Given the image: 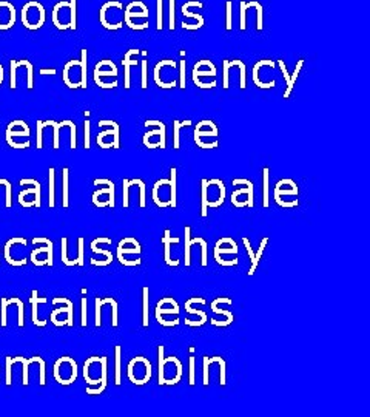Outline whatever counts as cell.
Returning a JSON list of instances; mask_svg holds the SVG:
<instances>
[{
  "instance_id": "1",
  "label": "cell",
  "mask_w": 370,
  "mask_h": 417,
  "mask_svg": "<svg viewBox=\"0 0 370 417\" xmlns=\"http://www.w3.org/2000/svg\"><path fill=\"white\" fill-rule=\"evenodd\" d=\"M64 82L70 88H86V50L82 60H70L64 69Z\"/></svg>"
},
{
  "instance_id": "2",
  "label": "cell",
  "mask_w": 370,
  "mask_h": 417,
  "mask_svg": "<svg viewBox=\"0 0 370 417\" xmlns=\"http://www.w3.org/2000/svg\"><path fill=\"white\" fill-rule=\"evenodd\" d=\"M76 0L59 2L53 10V22L59 29H76Z\"/></svg>"
},
{
  "instance_id": "3",
  "label": "cell",
  "mask_w": 370,
  "mask_h": 417,
  "mask_svg": "<svg viewBox=\"0 0 370 417\" xmlns=\"http://www.w3.org/2000/svg\"><path fill=\"white\" fill-rule=\"evenodd\" d=\"M102 25L107 29H119L123 25V7L116 0H110L101 8L99 13Z\"/></svg>"
},
{
  "instance_id": "4",
  "label": "cell",
  "mask_w": 370,
  "mask_h": 417,
  "mask_svg": "<svg viewBox=\"0 0 370 417\" xmlns=\"http://www.w3.org/2000/svg\"><path fill=\"white\" fill-rule=\"evenodd\" d=\"M22 23L28 29H39L45 23V8L37 0L25 3L22 8Z\"/></svg>"
},
{
  "instance_id": "5",
  "label": "cell",
  "mask_w": 370,
  "mask_h": 417,
  "mask_svg": "<svg viewBox=\"0 0 370 417\" xmlns=\"http://www.w3.org/2000/svg\"><path fill=\"white\" fill-rule=\"evenodd\" d=\"M54 379L60 385H71L77 379V364L71 357H62L54 364Z\"/></svg>"
},
{
  "instance_id": "6",
  "label": "cell",
  "mask_w": 370,
  "mask_h": 417,
  "mask_svg": "<svg viewBox=\"0 0 370 417\" xmlns=\"http://www.w3.org/2000/svg\"><path fill=\"white\" fill-rule=\"evenodd\" d=\"M128 379L134 385H144L151 379V364L145 357H134L128 364Z\"/></svg>"
},
{
  "instance_id": "7",
  "label": "cell",
  "mask_w": 370,
  "mask_h": 417,
  "mask_svg": "<svg viewBox=\"0 0 370 417\" xmlns=\"http://www.w3.org/2000/svg\"><path fill=\"white\" fill-rule=\"evenodd\" d=\"M164 385H176L182 377V365L176 357L164 359L162 366Z\"/></svg>"
},
{
  "instance_id": "8",
  "label": "cell",
  "mask_w": 370,
  "mask_h": 417,
  "mask_svg": "<svg viewBox=\"0 0 370 417\" xmlns=\"http://www.w3.org/2000/svg\"><path fill=\"white\" fill-rule=\"evenodd\" d=\"M176 64L173 60H162L156 67H154V81L160 88H170L169 84H165V79L170 78V73L175 71ZM170 81L175 82V79L170 78Z\"/></svg>"
},
{
  "instance_id": "9",
  "label": "cell",
  "mask_w": 370,
  "mask_h": 417,
  "mask_svg": "<svg viewBox=\"0 0 370 417\" xmlns=\"http://www.w3.org/2000/svg\"><path fill=\"white\" fill-rule=\"evenodd\" d=\"M105 78L113 79V81L117 79V69L111 60H101L95 69V82L97 85H101Z\"/></svg>"
},
{
  "instance_id": "10",
  "label": "cell",
  "mask_w": 370,
  "mask_h": 417,
  "mask_svg": "<svg viewBox=\"0 0 370 417\" xmlns=\"http://www.w3.org/2000/svg\"><path fill=\"white\" fill-rule=\"evenodd\" d=\"M16 22V8L14 5L0 0V29H10Z\"/></svg>"
},
{
  "instance_id": "11",
  "label": "cell",
  "mask_w": 370,
  "mask_h": 417,
  "mask_svg": "<svg viewBox=\"0 0 370 417\" xmlns=\"http://www.w3.org/2000/svg\"><path fill=\"white\" fill-rule=\"evenodd\" d=\"M28 136H29V127L27 126V122L23 121L11 122L8 128H6V141H10L12 138L28 139Z\"/></svg>"
},
{
  "instance_id": "12",
  "label": "cell",
  "mask_w": 370,
  "mask_h": 417,
  "mask_svg": "<svg viewBox=\"0 0 370 417\" xmlns=\"http://www.w3.org/2000/svg\"><path fill=\"white\" fill-rule=\"evenodd\" d=\"M298 195V186L292 180H282L276 182L275 196H296Z\"/></svg>"
},
{
  "instance_id": "13",
  "label": "cell",
  "mask_w": 370,
  "mask_h": 417,
  "mask_svg": "<svg viewBox=\"0 0 370 417\" xmlns=\"http://www.w3.org/2000/svg\"><path fill=\"white\" fill-rule=\"evenodd\" d=\"M12 244H27V240H25V238H12V240H10L8 243H6L5 244V260L8 261L10 265H12V266H23V265H27V260H12L11 259L10 250H11Z\"/></svg>"
},
{
  "instance_id": "14",
  "label": "cell",
  "mask_w": 370,
  "mask_h": 417,
  "mask_svg": "<svg viewBox=\"0 0 370 417\" xmlns=\"http://www.w3.org/2000/svg\"><path fill=\"white\" fill-rule=\"evenodd\" d=\"M148 10L140 0H133L132 3L127 5L125 11H123V16H147Z\"/></svg>"
},
{
  "instance_id": "15",
  "label": "cell",
  "mask_w": 370,
  "mask_h": 417,
  "mask_svg": "<svg viewBox=\"0 0 370 417\" xmlns=\"http://www.w3.org/2000/svg\"><path fill=\"white\" fill-rule=\"evenodd\" d=\"M162 243L165 244V261H166V265H169V266H177V265H179V261H177V260L171 261V257H170V246H171V243L177 244V243H179V238H173V237H170V230L166 229V230H165V235H164V238H162Z\"/></svg>"
},
{
  "instance_id": "16",
  "label": "cell",
  "mask_w": 370,
  "mask_h": 417,
  "mask_svg": "<svg viewBox=\"0 0 370 417\" xmlns=\"http://www.w3.org/2000/svg\"><path fill=\"white\" fill-rule=\"evenodd\" d=\"M127 25L133 29H144L148 27V17L147 16H123Z\"/></svg>"
},
{
  "instance_id": "17",
  "label": "cell",
  "mask_w": 370,
  "mask_h": 417,
  "mask_svg": "<svg viewBox=\"0 0 370 417\" xmlns=\"http://www.w3.org/2000/svg\"><path fill=\"white\" fill-rule=\"evenodd\" d=\"M37 303H47V298L37 297V291H33V297H31V306H33V323L36 326H45V320H39L37 317Z\"/></svg>"
},
{
  "instance_id": "18",
  "label": "cell",
  "mask_w": 370,
  "mask_h": 417,
  "mask_svg": "<svg viewBox=\"0 0 370 417\" xmlns=\"http://www.w3.org/2000/svg\"><path fill=\"white\" fill-rule=\"evenodd\" d=\"M136 53H140V51L139 50H130V51H127L125 56H123L122 64H123V69H125V88H130V67L138 64L136 60L132 59V56Z\"/></svg>"
},
{
  "instance_id": "19",
  "label": "cell",
  "mask_w": 370,
  "mask_h": 417,
  "mask_svg": "<svg viewBox=\"0 0 370 417\" xmlns=\"http://www.w3.org/2000/svg\"><path fill=\"white\" fill-rule=\"evenodd\" d=\"M12 364H16V361H21V364L23 365V377H22V383L27 386L29 383V377H28V370H29V365L34 364V361L39 360V357H33L29 360H25L23 357H16V359H11Z\"/></svg>"
},
{
  "instance_id": "20",
  "label": "cell",
  "mask_w": 370,
  "mask_h": 417,
  "mask_svg": "<svg viewBox=\"0 0 370 417\" xmlns=\"http://www.w3.org/2000/svg\"><path fill=\"white\" fill-rule=\"evenodd\" d=\"M267 243H269V238H264V240L261 241V248H259V250L256 252V255L253 257V260H251V267H250V271L247 272V275H249V277H251V275L255 274L256 267H258V265H259V260H261V257H262V254H264L265 246H267Z\"/></svg>"
},
{
  "instance_id": "21",
  "label": "cell",
  "mask_w": 370,
  "mask_h": 417,
  "mask_svg": "<svg viewBox=\"0 0 370 417\" xmlns=\"http://www.w3.org/2000/svg\"><path fill=\"white\" fill-rule=\"evenodd\" d=\"M197 243V238H190V228L185 226V266H190V249Z\"/></svg>"
},
{
  "instance_id": "22",
  "label": "cell",
  "mask_w": 370,
  "mask_h": 417,
  "mask_svg": "<svg viewBox=\"0 0 370 417\" xmlns=\"http://www.w3.org/2000/svg\"><path fill=\"white\" fill-rule=\"evenodd\" d=\"M170 206L175 208L177 206L176 202V167H171L170 170Z\"/></svg>"
},
{
  "instance_id": "23",
  "label": "cell",
  "mask_w": 370,
  "mask_h": 417,
  "mask_svg": "<svg viewBox=\"0 0 370 417\" xmlns=\"http://www.w3.org/2000/svg\"><path fill=\"white\" fill-rule=\"evenodd\" d=\"M302 64H304V60H302V59L298 60V65H296L293 75H292V78H290V84L287 85V90L284 91V99H288V97H290V93H292V90H293V84L296 82V79H298V76H299Z\"/></svg>"
},
{
  "instance_id": "24",
  "label": "cell",
  "mask_w": 370,
  "mask_h": 417,
  "mask_svg": "<svg viewBox=\"0 0 370 417\" xmlns=\"http://www.w3.org/2000/svg\"><path fill=\"white\" fill-rule=\"evenodd\" d=\"M91 250H92V252H95V254H99V255H105V257H107V260H105V261H96V260H91V265H95V266H107V265H110L111 261H113V254L108 252V250L97 249L96 246H91Z\"/></svg>"
},
{
  "instance_id": "25",
  "label": "cell",
  "mask_w": 370,
  "mask_h": 417,
  "mask_svg": "<svg viewBox=\"0 0 370 417\" xmlns=\"http://www.w3.org/2000/svg\"><path fill=\"white\" fill-rule=\"evenodd\" d=\"M196 132H201V133H213V134H218V128H216V126L213 124L212 121H201L199 124L196 126Z\"/></svg>"
},
{
  "instance_id": "26",
  "label": "cell",
  "mask_w": 370,
  "mask_h": 417,
  "mask_svg": "<svg viewBox=\"0 0 370 417\" xmlns=\"http://www.w3.org/2000/svg\"><path fill=\"white\" fill-rule=\"evenodd\" d=\"M195 73H216V67L210 60H199L193 69Z\"/></svg>"
},
{
  "instance_id": "27",
  "label": "cell",
  "mask_w": 370,
  "mask_h": 417,
  "mask_svg": "<svg viewBox=\"0 0 370 417\" xmlns=\"http://www.w3.org/2000/svg\"><path fill=\"white\" fill-rule=\"evenodd\" d=\"M193 122H191L190 119L188 121H175V124H173V132H175V149H179V130H181V127H190Z\"/></svg>"
},
{
  "instance_id": "28",
  "label": "cell",
  "mask_w": 370,
  "mask_h": 417,
  "mask_svg": "<svg viewBox=\"0 0 370 417\" xmlns=\"http://www.w3.org/2000/svg\"><path fill=\"white\" fill-rule=\"evenodd\" d=\"M269 169L265 167L264 169V193H262V196H264V207L267 208L269 207V204H270V201H269Z\"/></svg>"
},
{
  "instance_id": "29",
  "label": "cell",
  "mask_w": 370,
  "mask_h": 417,
  "mask_svg": "<svg viewBox=\"0 0 370 417\" xmlns=\"http://www.w3.org/2000/svg\"><path fill=\"white\" fill-rule=\"evenodd\" d=\"M33 243H34V244H37V243H45V244H47V246H48L47 265H48V266H53V243L49 241V240H47V238H34Z\"/></svg>"
},
{
  "instance_id": "30",
  "label": "cell",
  "mask_w": 370,
  "mask_h": 417,
  "mask_svg": "<svg viewBox=\"0 0 370 417\" xmlns=\"http://www.w3.org/2000/svg\"><path fill=\"white\" fill-rule=\"evenodd\" d=\"M212 361H218V364H219V368H221L219 383H221V386H225V361H224V359L213 357V359H210V364H212Z\"/></svg>"
},
{
  "instance_id": "31",
  "label": "cell",
  "mask_w": 370,
  "mask_h": 417,
  "mask_svg": "<svg viewBox=\"0 0 370 417\" xmlns=\"http://www.w3.org/2000/svg\"><path fill=\"white\" fill-rule=\"evenodd\" d=\"M207 180H202V208H201V215L206 218L207 217Z\"/></svg>"
},
{
  "instance_id": "32",
  "label": "cell",
  "mask_w": 370,
  "mask_h": 417,
  "mask_svg": "<svg viewBox=\"0 0 370 417\" xmlns=\"http://www.w3.org/2000/svg\"><path fill=\"white\" fill-rule=\"evenodd\" d=\"M116 385H121V346H116Z\"/></svg>"
},
{
  "instance_id": "33",
  "label": "cell",
  "mask_w": 370,
  "mask_h": 417,
  "mask_svg": "<svg viewBox=\"0 0 370 417\" xmlns=\"http://www.w3.org/2000/svg\"><path fill=\"white\" fill-rule=\"evenodd\" d=\"M49 207H54V169H49Z\"/></svg>"
},
{
  "instance_id": "34",
  "label": "cell",
  "mask_w": 370,
  "mask_h": 417,
  "mask_svg": "<svg viewBox=\"0 0 370 417\" xmlns=\"http://www.w3.org/2000/svg\"><path fill=\"white\" fill-rule=\"evenodd\" d=\"M159 353V385H164V377H162V366H164V346H158Z\"/></svg>"
},
{
  "instance_id": "35",
  "label": "cell",
  "mask_w": 370,
  "mask_h": 417,
  "mask_svg": "<svg viewBox=\"0 0 370 417\" xmlns=\"http://www.w3.org/2000/svg\"><path fill=\"white\" fill-rule=\"evenodd\" d=\"M148 323H150V318H148V287H144V328H148Z\"/></svg>"
},
{
  "instance_id": "36",
  "label": "cell",
  "mask_w": 370,
  "mask_h": 417,
  "mask_svg": "<svg viewBox=\"0 0 370 417\" xmlns=\"http://www.w3.org/2000/svg\"><path fill=\"white\" fill-rule=\"evenodd\" d=\"M66 241H68V240H66L65 237L62 238V263H64L65 266H74V265H71L73 261L66 257Z\"/></svg>"
},
{
  "instance_id": "37",
  "label": "cell",
  "mask_w": 370,
  "mask_h": 417,
  "mask_svg": "<svg viewBox=\"0 0 370 417\" xmlns=\"http://www.w3.org/2000/svg\"><path fill=\"white\" fill-rule=\"evenodd\" d=\"M62 204L68 207V169H64V198H62Z\"/></svg>"
},
{
  "instance_id": "38",
  "label": "cell",
  "mask_w": 370,
  "mask_h": 417,
  "mask_svg": "<svg viewBox=\"0 0 370 417\" xmlns=\"http://www.w3.org/2000/svg\"><path fill=\"white\" fill-rule=\"evenodd\" d=\"M251 3H253V7L256 8V13H258V16H256L258 25H256V28H258V32H261V29H262V7L258 2H251Z\"/></svg>"
},
{
  "instance_id": "39",
  "label": "cell",
  "mask_w": 370,
  "mask_h": 417,
  "mask_svg": "<svg viewBox=\"0 0 370 417\" xmlns=\"http://www.w3.org/2000/svg\"><path fill=\"white\" fill-rule=\"evenodd\" d=\"M210 306H212V311H213V312H216V314H219V315H224V317H227V320L230 322V323L233 322V314H232V312L224 311V309H218V308H216V303H214V302H212V305H210Z\"/></svg>"
},
{
  "instance_id": "40",
  "label": "cell",
  "mask_w": 370,
  "mask_h": 417,
  "mask_svg": "<svg viewBox=\"0 0 370 417\" xmlns=\"http://www.w3.org/2000/svg\"><path fill=\"white\" fill-rule=\"evenodd\" d=\"M275 200H276V202H278V204H280L281 207H287V208H290V207H296V206L299 204V201H298V200L286 201V200H281L280 196H275Z\"/></svg>"
},
{
  "instance_id": "41",
  "label": "cell",
  "mask_w": 370,
  "mask_h": 417,
  "mask_svg": "<svg viewBox=\"0 0 370 417\" xmlns=\"http://www.w3.org/2000/svg\"><path fill=\"white\" fill-rule=\"evenodd\" d=\"M77 244H79V248H77V265L79 266H82L84 265V238H79L77 240Z\"/></svg>"
},
{
  "instance_id": "42",
  "label": "cell",
  "mask_w": 370,
  "mask_h": 417,
  "mask_svg": "<svg viewBox=\"0 0 370 417\" xmlns=\"http://www.w3.org/2000/svg\"><path fill=\"white\" fill-rule=\"evenodd\" d=\"M130 182L128 180H123V207L130 206Z\"/></svg>"
},
{
  "instance_id": "43",
  "label": "cell",
  "mask_w": 370,
  "mask_h": 417,
  "mask_svg": "<svg viewBox=\"0 0 370 417\" xmlns=\"http://www.w3.org/2000/svg\"><path fill=\"white\" fill-rule=\"evenodd\" d=\"M208 366H210V357H204V385H206V386L210 385Z\"/></svg>"
},
{
  "instance_id": "44",
  "label": "cell",
  "mask_w": 370,
  "mask_h": 417,
  "mask_svg": "<svg viewBox=\"0 0 370 417\" xmlns=\"http://www.w3.org/2000/svg\"><path fill=\"white\" fill-rule=\"evenodd\" d=\"M142 62V88H147L148 84H147V67H148V62L144 59L140 60Z\"/></svg>"
},
{
  "instance_id": "45",
  "label": "cell",
  "mask_w": 370,
  "mask_h": 417,
  "mask_svg": "<svg viewBox=\"0 0 370 417\" xmlns=\"http://www.w3.org/2000/svg\"><path fill=\"white\" fill-rule=\"evenodd\" d=\"M162 0H158V32L162 29Z\"/></svg>"
},
{
  "instance_id": "46",
  "label": "cell",
  "mask_w": 370,
  "mask_h": 417,
  "mask_svg": "<svg viewBox=\"0 0 370 417\" xmlns=\"http://www.w3.org/2000/svg\"><path fill=\"white\" fill-rule=\"evenodd\" d=\"M225 27H227L228 32H230V29H232V2H230V0H228V2H227V21H225Z\"/></svg>"
},
{
  "instance_id": "47",
  "label": "cell",
  "mask_w": 370,
  "mask_h": 417,
  "mask_svg": "<svg viewBox=\"0 0 370 417\" xmlns=\"http://www.w3.org/2000/svg\"><path fill=\"white\" fill-rule=\"evenodd\" d=\"M195 357L193 355H191L190 357V379H188V383L193 386L195 385Z\"/></svg>"
},
{
  "instance_id": "48",
  "label": "cell",
  "mask_w": 370,
  "mask_h": 417,
  "mask_svg": "<svg viewBox=\"0 0 370 417\" xmlns=\"http://www.w3.org/2000/svg\"><path fill=\"white\" fill-rule=\"evenodd\" d=\"M175 0H170V29H175Z\"/></svg>"
},
{
  "instance_id": "49",
  "label": "cell",
  "mask_w": 370,
  "mask_h": 417,
  "mask_svg": "<svg viewBox=\"0 0 370 417\" xmlns=\"http://www.w3.org/2000/svg\"><path fill=\"white\" fill-rule=\"evenodd\" d=\"M11 365L12 360L11 357H6V385H11Z\"/></svg>"
},
{
  "instance_id": "50",
  "label": "cell",
  "mask_w": 370,
  "mask_h": 417,
  "mask_svg": "<svg viewBox=\"0 0 370 417\" xmlns=\"http://www.w3.org/2000/svg\"><path fill=\"white\" fill-rule=\"evenodd\" d=\"M241 29H245V2H241Z\"/></svg>"
},
{
  "instance_id": "51",
  "label": "cell",
  "mask_w": 370,
  "mask_h": 417,
  "mask_svg": "<svg viewBox=\"0 0 370 417\" xmlns=\"http://www.w3.org/2000/svg\"><path fill=\"white\" fill-rule=\"evenodd\" d=\"M85 149H90V122H85Z\"/></svg>"
},
{
  "instance_id": "52",
  "label": "cell",
  "mask_w": 370,
  "mask_h": 417,
  "mask_svg": "<svg viewBox=\"0 0 370 417\" xmlns=\"http://www.w3.org/2000/svg\"><path fill=\"white\" fill-rule=\"evenodd\" d=\"M222 67H224V88H228V73H230V69H228L227 60L222 62Z\"/></svg>"
},
{
  "instance_id": "53",
  "label": "cell",
  "mask_w": 370,
  "mask_h": 417,
  "mask_svg": "<svg viewBox=\"0 0 370 417\" xmlns=\"http://www.w3.org/2000/svg\"><path fill=\"white\" fill-rule=\"evenodd\" d=\"M185 60H181V88L185 90Z\"/></svg>"
},
{
  "instance_id": "54",
  "label": "cell",
  "mask_w": 370,
  "mask_h": 417,
  "mask_svg": "<svg viewBox=\"0 0 370 417\" xmlns=\"http://www.w3.org/2000/svg\"><path fill=\"white\" fill-rule=\"evenodd\" d=\"M82 326H86V298H82Z\"/></svg>"
},
{
  "instance_id": "55",
  "label": "cell",
  "mask_w": 370,
  "mask_h": 417,
  "mask_svg": "<svg viewBox=\"0 0 370 417\" xmlns=\"http://www.w3.org/2000/svg\"><path fill=\"white\" fill-rule=\"evenodd\" d=\"M243 243H244V246L247 249V254H249V257H250V260H253V257H255V254H253V250L250 248V241L247 240V238H243Z\"/></svg>"
},
{
  "instance_id": "56",
  "label": "cell",
  "mask_w": 370,
  "mask_h": 417,
  "mask_svg": "<svg viewBox=\"0 0 370 417\" xmlns=\"http://www.w3.org/2000/svg\"><path fill=\"white\" fill-rule=\"evenodd\" d=\"M42 75H56V70H40Z\"/></svg>"
},
{
  "instance_id": "57",
  "label": "cell",
  "mask_w": 370,
  "mask_h": 417,
  "mask_svg": "<svg viewBox=\"0 0 370 417\" xmlns=\"http://www.w3.org/2000/svg\"><path fill=\"white\" fill-rule=\"evenodd\" d=\"M2 82H3V67L0 65V85H2Z\"/></svg>"
},
{
  "instance_id": "58",
  "label": "cell",
  "mask_w": 370,
  "mask_h": 417,
  "mask_svg": "<svg viewBox=\"0 0 370 417\" xmlns=\"http://www.w3.org/2000/svg\"><path fill=\"white\" fill-rule=\"evenodd\" d=\"M6 180H0V184H3Z\"/></svg>"
}]
</instances>
